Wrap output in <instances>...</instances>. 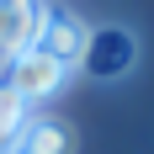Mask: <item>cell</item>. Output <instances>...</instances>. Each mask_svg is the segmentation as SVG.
Segmentation results:
<instances>
[{"instance_id":"6da1fadb","label":"cell","mask_w":154,"mask_h":154,"mask_svg":"<svg viewBox=\"0 0 154 154\" xmlns=\"http://www.w3.org/2000/svg\"><path fill=\"white\" fill-rule=\"evenodd\" d=\"M64 80H69V64H59L53 53H43V48H27L21 59L5 64V91L21 96L27 106H37V101H53V96L64 91Z\"/></svg>"},{"instance_id":"7a4b0ae2","label":"cell","mask_w":154,"mask_h":154,"mask_svg":"<svg viewBox=\"0 0 154 154\" xmlns=\"http://www.w3.org/2000/svg\"><path fill=\"white\" fill-rule=\"evenodd\" d=\"M133 64H138V43H133V32H128V27H96L91 43H85L80 69H85L91 80H122Z\"/></svg>"},{"instance_id":"3957f363","label":"cell","mask_w":154,"mask_h":154,"mask_svg":"<svg viewBox=\"0 0 154 154\" xmlns=\"http://www.w3.org/2000/svg\"><path fill=\"white\" fill-rule=\"evenodd\" d=\"M37 27H43L37 0H0V69L37 43Z\"/></svg>"},{"instance_id":"277c9868","label":"cell","mask_w":154,"mask_h":154,"mask_svg":"<svg viewBox=\"0 0 154 154\" xmlns=\"http://www.w3.org/2000/svg\"><path fill=\"white\" fill-rule=\"evenodd\" d=\"M85 43H91V27L85 21H75L69 11H43V27H37V43L32 48H43V53H53L59 64L75 69L85 59Z\"/></svg>"},{"instance_id":"5b68a950","label":"cell","mask_w":154,"mask_h":154,"mask_svg":"<svg viewBox=\"0 0 154 154\" xmlns=\"http://www.w3.org/2000/svg\"><path fill=\"white\" fill-rule=\"evenodd\" d=\"M11 154H75V128L59 122V117H27Z\"/></svg>"},{"instance_id":"8992f818","label":"cell","mask_w":154,"mask_h":154,"mask_svg":"<svg viewBox=\"0 0 154 154\" xmlns=\"http://www.w3.org/2000/svg\"><path fill=\"white\" fill-rule=\"evenodd\" d=\"M27 101H21V96H11L5 91V80H0V149H11L16 143V133H21V128H27Z\"/></svg>"},{"instance_id":"52a82bcc","label":"cell","mask_w":154,"mask_h":154,"mask_svg":"<svg viewBox=\"0 0 154 154\" xmlns=\"http://www.w3.org/2000/svg\"><path fill=\"white\" fill-rule=\"evenodd\" d=\"M0 154H11V149H0Z\"/></svg>"}]
</instances>
